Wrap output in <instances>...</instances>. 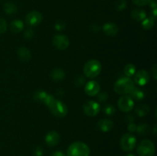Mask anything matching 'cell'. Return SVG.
I'll use <instances>...</instances> for the list:
<instances>
[{
  "mask_svg": "<svg viewBox=\"0 0 157 156\" xmlns=\"http://www.w3.org/2000/svg\"><path fill=\"white\" fill-rule=\"evenodd\" d=\"M150 7L152 8L153 9H156V0H151L150 2Z\"/></svg>",
  "mask_w": 157,
  "mask_h": 156,
  "instance_id": "obj_38",
  "label": "cell"
},
{
  "mask_svg": "<svg viewBox=\"0 0 157 156\" xmlns=\"http://www.w3.org/2000/svg\"><path fill=\"white\" fill-rule=\"evenodd\" d=\"M4 11L7 15H14L17 12V7L12 2H6L4 5Z\"/></svg>",
  "mask_w": 157,
  "mask_h": 156,
  "instance_id": "obj_23",
  "label": "cell"
},
{
  "mask_svg": "<svg viewBox=\"0 0 157 156\" xmlns=\"http://www.w3.org/2000/svg\"><path fill=\"white\" fill-rule=\"evenodd\" d=\"M54 98L53 96L49 93L43 91V90H38L34 95V99L39 102H42L44 105L47 106L48 103Z\"/></svg>",
  "mask_w": 157,
  "mask_h": 156,
  "instance_id": "obj_14",
  "label": "cell"
},
{
  "mask_svg": "<svg viewBox=\"0 0 157 156\" xmlns=\"http://www.w3.org/2000/svg\"><path fill=\"white\" fill-rule=\"evenodd\" d=\"M90 148L82 142H75L70 145L67 150V156H89Z\"/></svg>",
  "mask_w": 157,
  "mask_h": 156,
  "instance_id": "obj_1",
  "label": "cell"
},
{
  "mask_svg": "<svg viewBox=\"0 0 157 156\" xmlns=\"http://www.w3.org/2000/svg\"><path fill=\"white\" fill-rule=\"evenodd\" d=\"M124 73H125L126 76L127 77H131L136 73V67H135L134 64H129L125 66L124 70Z\"/></svg>",
  "mask_w": 157,
  "mask_h": 156,
  "instance_id": "obj_25",
  "label": "cell"
},
{
  "mask_svg": "<svg viewBox=\"0 0 157 156\" xmlns=\"http://www.w3.org/2000/svg\"><path fill=\"white\" fill-rule=\"evenodd\" d=\"M135 73L136 74L134 76V81L133 82L136 83L139 86H144L148 84L150 76L147 70H140Z\"/></svg>",
  "mask_w": 157,
  "mask_h": 156,
  "instance_id": "obj_11",
  "label": "cell"
},
{
  "mask_svg": "<svg viewBox=\"0 0 157 156\" xmlns=\"http://www.w3.org/2000/svg\"><path fill=\"white\" fill-rule=\"evenodd\" d=\"M150 125L147 123H143L136 127V131L140 135H147L150 132Z\"/></svg>",
  "mask_w": 157,
  "mask_h": 156,
  "instance_id": "obj_26",
  "label": "cell"
},
{
  "mask_svg": "<svg viewBox=\"0 0 157 156\" xmlns=\"http://www.w3.org/2000/svg\"><path fill=\"white\" fill-rule=\"evenodd\" d=\"M7 30V23L6 20L2 18H0V35L5 33Z\"/></svg>",
  "mask_w": 157,
  "mask_h": 156,
  "instance_id": "obj_29",
  "label": "cell"
},
{
  "mask_svg": "<svg viewBox=\"0 0 157 156\" xmlns=\"http://www.w3.org/2000/svg\"><path fill=\"white\" fill-rule=\"evenodd\" d=\"M134 87V82L133 80L130 77H123L115 83L113 90L117 94H129Z\"/></svg>",
  "mask_w": 157,
  "mask_h": 156,
  "instance_id": "obj_3",
  "label": "cell"
},
{
  "mask_svg": "<svg viewBox=\"0 0 157 156\" xmlns=\"http://www.w3.org/2000/svg\"><path fill=\"white\" fill-rule=\"evenodd\" d=\"M83 110L86 116L94 117L101 111V105L94 100L87 101L83 106Z\"/></svg>",
  "mask_w": 157,
  "mask_h": 156,
  "instance_id": "obj_7",
  "label": "cell"
},
{
  "mask_svg": "<svg viewBox=\"0 0 157 156\" xmlns=\"http://www.w3.org/2000/svg\"><path fill=\"white\" fill-rule=\"evenodd\" d=\"M101 90V86L98 82L94 80L89 81L84 87V92L90 96H94L98 94Z\"/></svg>",
  "mask_w": 157,
  "mask_h": 156,
  "instance_id": "obj_12",
  "label": "cell"
},
{
  "mask_svg": "<svg viewBox=\"0 0 157 156\" xmlns=\"http://www.w3.org/2000/svg\"><path fill=\"white\" fill-rule=\"evenodd\" d=\"M42 21V15L38 11H32L25 17V22L29 26H37Z\"/></svg>",
  "mask_w": 157,
  "mask_h": 156,
  "instance_id": "obj_10",
  "label": "cell"
},
{
  "mask_svg": "<svg viewBox=\"0 0 157 156\" xmlns=\"http://www.w3.org/2000/svg\"><path fill=\"white\" fill-rule=\"evenodd\" d=\"M136 127H137V125H136L134 123L131 122V123L128 125L127 128H128V131L130 132H134L136 131Z\"/></svg>",
  "mask_w": 157,
  "mask_h": 156,
  "instance_id": "obj_35",
  "label": "cell"
},
{
  "mask_svg": "<svg viewBox=\"0 0 157 156\" xmlns=\"http://www.w3.org/2000/svg\"><path fill=\"white\" fill-rule=\"evenodd\" d=\"M98 97L100 102H106L107 99H108V94L105 93V92H102V93H101L98 95Z\"/></svg>",
  "mask_w": 157,
  "mask_h": 156,
  "instance_id": "obj_33",
  "label": "cell"
},
{
  "mask_svg": "<svg viewBox=\"0 0 157 156\" xmlns=\"http://www.w3.org/2000/svg\"><path fill=\"white\" fill-rule=\"evenodd\" d=\"M131 17L135 21H142L143 20H144L147 18V14H146V12L144 9H136L132 11Z\"/></svg>",
  "mask_w": 157,
  "mask_h": 156,
  "instance_id": "obj_19",
  "label": "cell"
},
{
  "mask_svg": "<svg viewBox=\"0 0 157 156\" xmlns=\"http://www.w3.org/2000/svg\"><path fill=\"white\" fill-rule=\"evenodd\" d=\"M132 1H133V2L134 3L135 5H136V6H144L148 5L151 0H132Z\"/></svg>",
  "mask_w": 157,
  "mask_h": 156,
  "instance_id": "obj_30",
  "label": "cell"
},
{
  "mask_svg": "<svg viewBox=\"0 0 157 156\" xmlns=\"http://www.w3.org/2000/svg\"><path fill=\"white\" fill-rule=\"evenodd\" d=\"M154 26V18L153 17L146 18L142 21V27L145 30H150Z\"/></svg>",
  "mask_w": 157,
  "mask_h": 156,
  "instance_id": "obj_24",
  "label": "cell"
},
{
  "mask_svg": "<svg viewBox=\"0 0 157 156\" xmlns=\"http://www.w3.org/2000/svg\"><path fill=\"white\" fill-rule=\"evenodd\" d=\"M129 95L132 99H135V100H142L145 97V94H144V91L141 89L138 88V87H134L132 89L131 91L129 93Z\"/></svg>",
  "mask_w": 157,
  "mask_h": 156,
  "instance_id": "obj_17",
  "label": "cell"
},
{
  "mask_svg": "<svg viewBox=\"0 0 157 156\" xmlns=\"http://www.w3.org/2000/svg\"><path fill=\"white\" fill-rule=\"evenodd\" d=\"M127 2L126 0H117L115 2V9L117 11H123L127 7Z\"/></svg>",
  "mask_w": 157,
  "mask_h": 156,
  "instance_id": "obj_27",
  "label": "cell"
},
{
  "mask_svg": "<svg viewBox=\"0 0 157 156\" xmlns=\"http://www.w3.org/2000/svg\"><path fill=\"white\" fill-rule=\"evenodd\" d=\"M149 112H150V107L147 105H144V104L138 106L136 109V115L140 117H144V116H147Z\"/></svg>",
  "mask_w": 157,
  "mask_h": 156,
  "instance_id": "obj_22",
  "label": "cell"
},
{
  "mask_svg": "<svg viewBox=\"0 0 157 156\" xmlns=\"http://www.w3.org/2000/svg\"><path fill=\"white\" fill-rule=\"evenodd\" d=\"M133 119H134V118H133L132 116H130V115L127 116V120H128V122H132V121H133Z\"/></svg>",
  "mask_w": 157,
  "mask_h": 156,
  "instance_id": "obj_39",
  "label": "cell"
},
{
  "mask_svg": "<svg viewBox=\"0 0 157 156\" xmlns=\"http://www.w3.org/2000/svg\"><path fill=\"white\" fill-rule=\"evenodd\" d=\"M64 27H65V23L61 20H59L55 23V28L57 31H62L64 28Z\"/></svg>",
  "mask_w": 157,
  "mask_h": 156,
  "instance_id": "obj_31",
  "label": "cell"
},
{
  "mask_svg": "<svg viewBox=\"0 0 157 156\" xmlns=\"http://www.w3.org/2000/svg\"><path fill=\"white\" fill-rule=\"evenodd\" d=\"M52 44L58 50H64L68 47L70 41L66 35H56L52 39Z\"/></svg>",
  "mask_w": 157,
  "mask_h": 156,
  "instance_id": "obj_9",
  "label": "cell"
},
{
  "mask_svg": "<svg viewBox=\"0 0 157 156\" xmlns=\"http://www.w3.org/2000/svg\"><path fill=\"white\" fill-rule=\"evenodd\" d=\"M117 106L120 110L124 113H128L133 110L134 106V102H133V99L130 98V96H123L118 99Z\"/></svg>",
  "mask_w": 157,
  "mask_h": 156,
  "instance_id": "obj_8",
  "label": "cell"
},
{
  "mask_svg": "<svg viewBox=\"0 0 157 156\" xmlns=\"http://www.w3.org/2000/svg\"><path fill=\"white\" fill-rule=\"evenodd\" d=\"M9 28L13 33H19L24 28V24L19 19L13 20L9 24Z\"/></svg>",
  "mask_w": 157,
  "mask_h": 156,
  "instance_id": "obj_18",
  "label": "cell"
},
{
  "mask_svg": "<svg viewBox=\"0 0 157 156\" xmlns=\"http://www.w3.org/2000/svg\"><path fill=\"white\" fill-rule=\"evenodd\" d=\"M104 112L107 116H113L116 112V110L113 105L108 104V105L105 106V107L104 108Z\"/></svg>",
  "mask_w": 157,
  "mask_h": 156,
  "instance_id": "obj_28",
  "label": "cell"
},
{
  "mask_svg": "<svg viewBox=\"0 0 157 156\" xmlns=\"http://www.w3.org/2000/svg\"><path fill=\"white\" fill-rule=\"evenodd\" d=\"M136 144V139L134 136L130 133H126L121 137L120 145L124 151H131L135 148Z\"/></svg>",
  "mask_w": 157,
  "mask_h": 156,
  "instance_id": "obj_6",
  "label": "cell"
},
{
  "mask_svg": "<svg viewBox=\"0 0 157 156\" xmlns=\"http://www.w3.org/2000/svg\"><path fill=\"white\" fill-rule=\"evenodd\" d=\"M18 56L22 61H29L31 59V52L27 47H21L18 50Z\"/></svg>",
  "mask_w": 157,
  "mask_h": 156,
  "instance_id": "obj_20",
  "label": "cell"
},
{
  "mask_svg": "<svg viewBox=\"0 0 157 156\" xmlns=\"http://www.w3.org/2000/svg\"><path fill=\"white\" fill-rule=\"evenodd\" d=\"M51 77L55 81H61L65 77V73L61 68H56L51 73Z\"/></svg>",
  "mask_w": 157,
  "mask_h": 156,
  "instance_id": "obj_21",
  "label": "cell"
},
{
  "mask_svg": "<svg viewBox=\"0 0 157 156\" xmlns=\"http://www.w3.org/2000/svg\"><path fill=\"white\" fill-rule=\"evenodd\" d=\"M102 70L101 64L97 60H90L84 66V73L87 78L94 79L101 73Z\"/></svg>",
  "mask_w": 157,
  "mask_h": 156,
  "instance_id": "obj_2",
  "label": "cell"
},
{
  "mask_svg": "<svg viewBox=\"0 0 157 156\" xmlns=\"http://www.w3.org/2000/svg\"><path fill=\"white\" fill-rule=\"evenodd\" d=\"M43 150L41 148H37L34 152V156H42Z\"/></svg>",
  "mask_w": 157,
  "mask_h": 156,
  "instance_id": "obj_36",
  "label": "cell"
},
{
  "mask_svg": "<svg viewBox=\"0 0 157 156\" xmlns=\"http://www.w3.org/2000/svg\"><path fill=\"white\" fill-rule=\"evenodd\" d=\"M151 75L153 76V79L156 80V77H157V67H156V64L153 65V67H152L151 69Z\"/></svg>",
  "mask_w": 157,
  "mask_h": 156,
  "instance_id": "obj_34",
  "label": "cell"
},
{
  "mask_svg": "<svg viewBox=\"0 0 157 156\" xmlns=\"http://www.w3.org/2000/svg\"><path fill=\"white\" fill-rule=\"evenodd\" d=\"M113 127V121L108 119H101L98 122V129L103 132H107L110 131Z\"/></svg>",
  "mask_w": 157,
  "mask_h": 156,
  "instance_id": "obj_16",
  "label": "cell"
},
{
  "mask_svg": "<svg viewBox=\"0 0 157 156\" xmlns=\"http://www.w3.org/2000/svg\"><path fill=\"white\" fill-rule=\"evenodd\" d=\"M44 141L48 146L54 147L59 143L60 135L56 131H50L45 136Z\"/></svg>",
  "mask_w": 157,
  "mask_h": 156,
  "instance_id": "obj_13",
  "label": "cell"
},
{
  "mask_svg": "<svg viewBox=\"0 0 157 156\" xmlns=\"http://www.w3.org/2000/svg\"><path fill=\"white\" fill-rule=\"evenodd\" d=\"M47 106L48 107L51 113L58 118H63L67 114V108L65 104L56 99L55 97L48 103Z\"/></svg>",
  "mask_w": 157,
  "mask_h": 156,
  "instance_id": "obj_4",
  "label": "cell"
},
{
  "mask_svg": "<svg viewBox=\"0 0 157 156\" xmlns=\"http://www.w3.org/2000/svg\"><path fill=\"white\" fill-rule=\"evenodd\" d=\"M155 151L154 144L150 139H144L138 145L137 154L139 156H153Z\"/></svg>",
  "mask_w": 157,
  "mask_h": 156,
  "instance_id": "obj_5",
  "label": "cell"
},
{
  "mask_svg": "<svg viewBox=\"0 0 157 156\" xmlns=\"http://www.w3.org/2000/svg\"><path fill=\"white\" fill-rule=\"evenodd\" d=\"M52 156H66L63 151H56L52 154Z\"/></svg>",
  "mask_w": 157,
  "mask_h": 156,
  "instance_id": "obj_37",
  "label": "cell"
},
{
  "mask_svg": "<svg viewBox=\"0 0 157 156\" xmlns=\"http://www.w3.org/2000/svg\"><path fill=\"white\" fill-rule=\"evenodd\" d=\"M124 156H136V155H135V154H126V155H124Z\"/></svg>",
  "mask_w": 157,
  "mask_h": 156,
  "instance_id": "obj_40",
  "label": "cell"
},
{
  "mask_svg": "<svg viewBox=\"0 0 157 156\" xmlns=\"http://www.w3.org/2000/svg\"><path fill=\"white\" fill-rule=\"evenodd\" d=\"M103 31L107 36L113 37L118 33V27L116 24L112 22H107L103 26Z\"/></svg>",
  "mask_w": 157,
  "mask_h": 156,
  "instance_id": "obj_15",
  "label": "cell"
},
{
  "mask_svg": "<svg viewBox=\"0 0 157 156\" xmlns=\"http://www.w3.org/2000/svg\"><path fill=\"white\" fill-rule=\"evenodd\" d=\"M34 35V31L32 28H29L25 31L24 38L26 39H31Z\"/></svg>",
  "mask_w": 157,
  "mask_h": 156,
  "instance_id": "obj_32",
  "label": "cell"
}]
</instances>
